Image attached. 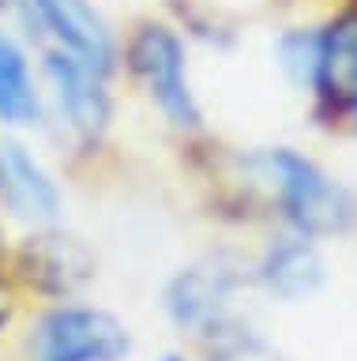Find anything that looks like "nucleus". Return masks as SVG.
I'll use <instances>...</instances> for the list:
<instances>
[{
	"label": "nucleus",
	"mask_w": 357,
	"mask_h": 361,
	"mask_svg": "<svg viewBox=\"0 0 357 361\" xmlns=\"http://www.w3.org/2000/svg\"><path fill=\"white\" fill-rule=\"evenodd\" d=\"M263 275H267V286L275 293H282V298H305V293H312L323 282V264L312 245L294 241L267 256Z\"/></svg>",
	"instance_id": "nucleus-9"
},
{
	"label": "nucleus",
	"mask_w": 357,
	"mask_h": 361,
	"mask_svg": "<svg viewBox=\"0 0 357 361\" xmlns=\"http://www.w3.org/2000/svg\"><path fill=\"white\" fill-rule=\"evenodd\" d=\"M30 279H38L46 290H75L94 275V256L75 241V237L46 233L27 248Z\"/></svg>",
	"instance_id": "nucleus-8"
},
{
	"label": "nucleus",
	"mask_w": 357,
	"mask_h": 361,
	"mask_svg": "<svg viewBox=\"0 0 357 361\" xmlns=\"http://www.w3.org/2000/svg\"><path fill=\"white\" fill-rule=\"evenodd\" d=\"M38 8L83 64H91L94 72H106L109 56H113V38H109L102 16L91 8V0H38Z\"/></svg>",
	"instance_id": "nucleus-4"
},
{
	"label": "nucleus",
	"mask_w": 357,
	"mask_h": 361,
	"mask_svg": "<svg viewBox=\"0 0 357 361\" xmlns=\"http://www.w3.org/2000/svg\"><path fill=\"white\" fill-rule=\"evenodd\" d=\"M128 350L125 324L98 309H57L35 327L30 361H117Z\"/></svg>",
	"instance_id": "nucleus-2"
},
{
	"label": "nucleus",
	"mask_w": 357,
	"mask_h": 361,
	"mask_svg": "<svg viewBox=\"0 0 357 361\" xmlns=\"http://www.w3.org/2000/svg\"><path fill=\"white\" fill-rule=\"evenodd\" d=\"M0 185L8 192V203L19 219L49 222L57 214V188L42 173V166L19 143H8L0 151Z\"/></svg>",
	"instance_id": "nucleus-7"
},
{
	"label": "nucleus",
	"mask_w": 357,
	"mask_h": 361,
	"mask_svg": "<svg viewBox=\"0 0 357 361\" xmlns=\"http://www.w3.org/2000/svg\"><path fill=\"white\" fill-rule=\"evenodd\" d=\"M170 305L177 312V320L188 324V327H215L222 320V312H226V286H222L218 279L211 275H181L177 279V286L170 293Z\"/></svg>",
	"instance_id": "nucleus-10"
},
{
	"label": "nucleus",
	"mask_w": 357,
	"mask_h": 361,
	"mask_svg": "<svg viewBox=\"0 0 357 361\" xmlns=\"http://www.w3.org/2000/svg\"><path fill=\"white\" fill-rule=\"evenodd\" d=\"M316 87L334 106L357 102V11L334 19L316 42Z\"/></svg>",
	"instance_id": "nucleus-6"
},
{
	"label": "nucleus",
	"mask_w": 357,
	"mask_h": 361,
	"mask_svg": "<svg viewBox=\"0 0 357 361\" xmlns=\"http://www.w3.org/2000/svg\"><path fill=\"white\" fill-rule=\"evenodd\" d=\"M218 361H278V357L263 346H237V350H230V354H222Z\"/></svg>",
	"instance_id": "nucleus-12"
},
{
	"label": "nucleus",
	"mask_w": 357,
	"mask_h": 361,
	"mask_svg": "<svg viewBox=\"0 0 357 361\" xmlns=\"http://www.w3.org/2000/svg\"><path fill=\"white\" fill-rule=\"evenodd\" d=\"M8 316H12V293H8V286L0 282V324H4Z\"/></svg>",
	"instance_id": "nucleus-13"
},
{
	"label": "nucleus",
	"mask_w": 357,
	"mask_h": 361,
	"mask_svg": "<svg viewBox=\"0 0 357 361\" xmlns=\"http://www.w3.org/2000/svg\"><path fill=\"white\" fill-rule=\"evenodd\" d=\"M132 68L136 75L147 83L151 98L170 113L177 124H196L199 109L188 90V75H184V49L165 27H143L132 42Z\"/></svg>",
	"instance_id": "nucleus-3"
},
{
	"label": "nucleus",
	"mask_w": 357,
	"mask_h": 361,
	"mask_svg": "<svg viewBox=\"0 0 357 361\" xmlns=\"http://www.w3.org/2000/svg\"><path fill=\"white\" fill-rule=\"evenodd\" d=\"M162 361H181V357H162Z\"/></svg>",
	"instance_id": "nucleus-14"
},
{
	"label": "nucleus",
	"mask_w": 357,
	"mask_h": 361,
	"mask_svg": "<svg viewBox=\"0 0 357 361\" xmlns=\"http://www.w3.org/2000/svg\"><path fill=\"white\" fill-rule=\"evenodd\" d=\"M0 245H4V241H0Z\"/></svg>",
	"instance_id": "nucleus-15"
},
{
	"label": "nucleus",
	"mask_w": 357,
	"mask_h": 361,
	"mask_svg": "<svg viewBox=\"0 0 357 361\" xmlns=\"http://www.w3.org/2000/svg\"><path fill=\"white\" fill-rule=\"evenodd\" d=\"M38 113V98L27 75V61L12 38L0 34V121L27 124Z\"/></svg>",
	"instance_id": "nucleus-11"
},
{
	"label": "nucleus",
	"mask_w": 357,
	"mask_h": 361,
	"mask_svg": "<svg viewBox=\"0 0 357 361\" xmlns=\"http://www.w3.org/2000/svg\"><path fill=\"white\" fill-rule=\"evenodd\" d=\"M49 75L61 90V106L68 109L72 124L83 135H98L106 128L109 117V102L102 90V72H94L91 64H83L80 56H64V53H49Z\"/></svg>",
	"instance_id": "nucleus-5"
},
{
	"label": "nucleus",
	"mask_w": 357,
	"mask_h": 361,
	"mask_svg": "<svg viewBox=\"0 0 357 361\" xmlns=\"http://www.w3.org/2000/svg\"><path fill=\"white\" fill-rule=\"evenodd\" d=\"M278 196H282L286 214L294 219L305 233H339L353 219V200L342 185L323 177L308 158H301L286 147L267 154Z\"/></svg>",
	"instance_id": "nucleus-1"
}]
</instances>
